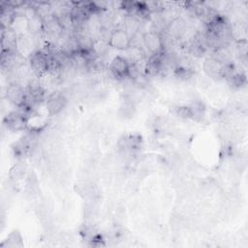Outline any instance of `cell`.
Wrapping results in <instances>:
<instances>
[{"mask_svg": "<svg viewBox=\"0 0 248 248\" xmlns=\"http://www.w3.org/2000/svg\"><path fill=\"white\" fill-rule=\"evenodd\" d=\"M6 99L15 107L22 108L27 105L26 88L18 82H11L6 88Z\"/></svg>", "mask_w": 248, "mask_h": 248, "instance_id": "obj_1", "label": "cell"}, {"mask_svg": "<svg viewBox=\"0 0 248 248\" xmlns=\"http://www.w3.org/2000/svg\"><path fill=\"white\" fill-rule=\"evenodd\" d=\"M143 47L151 55H160L165 52V46L162 36L157 31H146L142 34Z\"/></svg>", "mask_w": 248, "mask_h": 248, "instance_id": "obj_2", "label": "cell"}, {"mask_svg": "<svg viewBox=\"0 0 248 248\" xmlns=\"http://www.w3.org/2000/svg\"><path fill=\"white\" fill-rule=\"evenodd\" d=\"M48 60L49 56L43 49H38L34 51L27 59L31 70L37 78H40L46 73Z\"/></svg>", "mask_w": 248, "mask_h": 248, "instance_id": "obj_3", "label": "cell"}, {"mask_svg": "<svg viewBox=\"0 0 248 248\" xmlns=\"http://www.w3.org/2000/svg\"><path fill=\"white\" fill-rule=\"evenodd\" d=\"M132 43V36L123 28H115L111 31L109 39H108V46L114 49L125 51L131 46Z\"/></svg>", "mask_w": 248, "mask_h": 248, "instance_id": "obj_4", "label": "cell"}, {"mask_svg": "<svg viewBox=\"0 0 248 248\" xmlns=\"http://www.w3.org/2000/svg\"><path fill=\"white\" fill-rule=\"evenodd\" d=\"M3 123L10 131H23L28 126V116L22 111H11L5 116Z\"/></svg>", "mask_w": 248, "mask_h": 248, "instance_id": "obj_5", "label": "cell"}, {"mask_svg": "<svg viewBox=\"0 0 248 248\" xmlns=\"http://www.w3.org/2000/svg\"><path fill=\"white\" fill-rule=\"evenodd\" d=\"M130 63L123 55L114 56L109 64V71L111 75L116 78H128Z\"/></svg>", "mask_w": 248, "mask_h": 248, "instance_id": "obj_6", "label": "cell"}, {"mask_svg": "<svg viewBox=\"0 0 248 248\" xmlns=\"http://www.w3.org/2000/svg\"><path fill=\"white\" fill-rule=\"evenodd\" d=\"M66 103V98L62 93L53 92L47 97L46 101V108L49 115H55L65 108Z\"/></svg>", "mask_w": 248, "mask_h": 248, "instance_id": "obj_7", "label": "cell"}, {"mask_svg": "<svg viewBox=\"0 0 248 248\" xmlns=\"http://www.w3.org/2000/svg\"><path fill=\"white\" fill-rule=\"evenodd\" d=\"M187 31L185 21L181 17L172 18L166 27V32L170 39H180Z\"/></svg>", "mask_w": 248, "mask_h": 248, "instance_id": "obj_8", "label": "cell"}, {"mask_svg": "<svg viewBox=\"0 0 248 248\" xmlns=\"http://www.w3.org/2000/svg\"><path fill=\"white\" fill-rule=\"evenodd\" d=\"M224 67L225 64L213 56L206 58L203 62V70L210 77H223Z\"/></svg>", "mask_w": 248, "mask_h": 248, "instance_id": "obj_9", "label": "cell"}, {"mask_svg": "<svg viewBox=\"0 0 248 248\" xmlns=\"http://www.w3.org/2000/svg\"><path fill=\"white\" fill-rule=\"evenodd\" d=\"M10 28L19 37L28 34V18L21 14L16 12V15L11 22Z\"/></svg>", "mask_w": 248, "mask_h": 248, "instance_id": "obj_10", "label": "cell"}, {"mask_svg": "<svg viewBox=\"0 0 248 248\" xmlns=\"http://www.w3.org/2000/svg\"><path fill=\"white\" fill-rule=\"evenodd\" d=\"M44 33V20L37 15L28 19V34L38 36Z\"/></svg>", "mask_w": 248, "mask_h": 248, "instance_id": "obj_11", "label": "cell"}, {"mask_svg": "<svg viewBox=\"0 0 248 248\" xmlns=\"http://www.w3.org/2000/svg\"><path fill=\"white\" fill-rule=\"evenodd\" d=\"M176 114L178 117L183 119L194 118V113L191 107H178L176 108Z\"/></svg>", "mask_w": 248, "mask_h": 248, "instance_id": "obj_12", "label": "cell"}]
</instances>
